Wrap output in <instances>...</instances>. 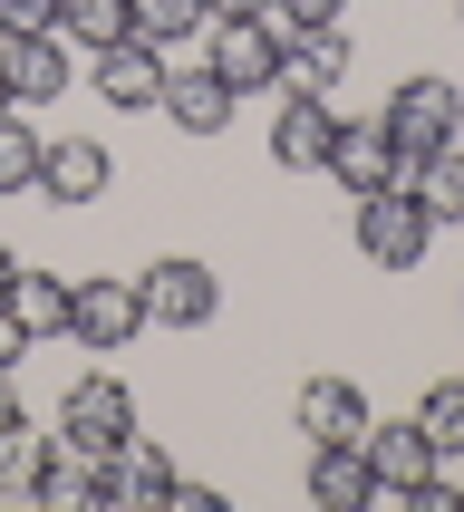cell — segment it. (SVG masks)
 Returning a JSON list of instances; mask_svg holds the SVG:
<instances>
[{
    "instance_id": "1",
    "label": "cell",
    "mask_w": 464,
    "mask_h": 512,
    "mask_svg": "<svg viewBox=\"0 0 464 512\" xmlns=\"http://www.w3.org/2000/svg\"><path fill=\"white\" fill-rule=\"evenodd\" d=\"M387 136H397V155L416 165V155H445V145H464V87L435 78V68H416V78L387 87Z\"/></svg>"
},
{
    "instance_id": "2",
    "label": "cell",
    "mask_w": 464,
    "mask_h": 512,
    "mask_svg": "<svg viewBox=\"0 0 464 512\" xmlns=\"http://www.w3.org/2000/svg\"><path fill=\"white\" fill-rule=\"evenodd\" d=\"M136 290H145V329H213V310H223V271L194 261V252L145 261Z\"/></svg>"
},
{
    "instance_id": "3",
    "label": "cell",
    "mask_w": 464,
    "mask_h": 512,
    "mask_svg": "<svg viewBox=\"0 0 464 512\" xmlns=\"http://www.w3.org/2000/svg\"><path fill=\"white\" fill-rule=\"evenodd\" d=\"M0 78H10V107H58L78 87V39H58V29H0Z\"/></svg>"
},
{
    "instance_id": "4",
    "label": "cell",
    "mask_w": 464,
    "mask_h": 512,
    "mask_svg": "<svg viewBox=\"0 0 464 512\" xmlns=\"http://www.w3.org/2000/svg\"><path fill=\"white\" fill-rule=\"evenodd\" d=\"M358 252H368L377 271H416V261L435 252L426 203L406 194V184H387V194H358Z\"/></svg>"
},
{
    "instance_id": "5",
    "label": "cell",
    "mask_w": 464,
    "mask_h": 512,
    "mask_svg": "<svg viewBox=\"0 0 464 512\" xmlns=\"http://www.w3.org/2000/svg\"><path fill=\"white\" fill-rule=\"evenodd\" d=\"M358 455H368V474H377V512H397L406 484H426L435 464H445V455L426 445V426H416V416H387V426L368 416V426H358Z\"/></svg>"
},
{
    "instance_id": "6",
    "label": "cell",
    "mask_w": 464,
    "mask_h": 512,
    "mask_svg": "<svg viewBox=\"0 0 464 512\" xmlns=\"http://www.w3.org/2000/svg\"><path fill=\"white\" fill-rule=\"evenodd\" d=\"M116 435H136V397H126L116 377H78V387L58 397V445H78V455L107 464Z\"/></svg>"
},
{
    "instance_id": "7",
    "label": "cell",
    "mask_w": 464,
    "mask_h": 512,
    "mask_svg": "<svg viewBox=\"0 0 464 512\" xmlns=\"http://www.w3.org/2000/svg\"><path fill=\"white\" fill-rule=\"evenodd\" d=\"M319 174H339L348 203L406 184V155H397V136H387V116H339V136H329V165H319Z\"/></svg>"
},
{
    "instance_id": "8",
    "label": "cell",
    "mask_w": 464,
    "mask_h": 512,
    "mask_svg": "<svg viewBox=\"0 0 464 512\" xmlns=\"http://www.w3.org/2000/svg\"><path fill=\"white\" fill-rule=\"evenodd\" d=\"M165 68H174V58L155 49V39H116V49H87V87H97L116 116H145V107H155V97H165Z\"/></svg>"
},
{
    "instance_id": "9",
    "label": "cell",
    "mask_w": 464,
    "mask_h": 512,
    "mask_svg": "<svg viewBox=\"0 0 464 512\" xmlns=\"http://www.w3.org/2000/svg\"><path fill=\"white\" fill-rule=\"evenodd\" d=\"M68 339L78 348H126V339H145V290L136 281H78L68 290Z\"/></svg>"
},
{
    "instance_id": "10",
    "label": "cell",
    "mask_w": 464,
    "mask_h": 512,
    "mask_svg": "<svg viewBox=\"0 0 464 512\" xmlns=\"http://www.w3.org/2000/svg\"><path fill=\"white\" fill-rule=\"evenodd\" d=\"M203 68H213L232 97H271V87H281V39L261 20H213V58H203Z\"/></svg>"
},
{
    "instance_id": "11",
    "label": "cell",
    "mask_w": 464,
    "mask_h": 512,
    "mask_svg": "<svg viewBox=\"0 0 464 512\" xmlns=\"http://www.w3.org/2000/svg\"><path fill=\"white\" fill-rule=\"evenodd\" d=\"M116 184V155L97 136H49V155H39V203H68V213H78V203H97Z\"/></svg>"
},
{
    "instance_id": "12",
    "label": "cell",
    "mask_w": 464,
    "mask_h": 512,
    "mask_svg": "<svg viewBox=\"0 0 464 512\" xmlns=\"http://www.w3.org/2000/svg\"><path fill=\"white\" fill-rule=\"evenodd\" d=\"M174 493V455L155 445V435H116L107 455V512H155Z\"/></svg>"
},
{
    "instance_id": "13",
    "label": "cell",
    "mask_w": 464,
    "mask_h": 512,
    "mask_svg": "<svg viewBox=\"0 0 464 512\" xmlns=\"http://www.w3.org/2000/svg\"><path fill=\"white\" fill-rule=\"evenodd\" d=\"M329 136H339V107H329V97H290V87H281V116H271V165L319 174V165H329Z\"/></svg>"
},
{
    "instance_id": "14",
    "label": "cell",
    "mask_w": 464,
    "mask_h": 512,
    "mask_svg": "<svg viewBox=\"0 0 464 512\" xmlns=\"http://www.w3.org/2000/svg\"><path fill=\"white\" fill-rule=\"evenodd\" d=\"M348 58H358V49H348V29H339V20L290 29V39H281V87H290V97H329V87L348 78Z\"/></svg>"
},
{
    "instance_id": "15",
    "label": "cell",
    "mask_w": 464,
    "mask_h": 512,
    "mask_svg": "<svg viewBox=\"0 0 464 512\" xmlns=\"http://www.w3.org/2000/svg\"><path fill=\"white\" fill-rule=\"evenodd\" d=\"M39 512H107V464L78 455V445H58L49 435V464H39V484H29Z\"/></svg>"
},
{
    "instance_id": "16",
    "label": "cell",
    "mask_w": 464,
    "mask_h": 512,
    "mask_svg": "<svg viewBox=\"0 0 464 512\" xmlns=\"http://www.w3.org/2000/svg\"><path fill=\"white\" fill-rule=\"evenodd\" d=\"M155 107H165V126H184V136H223L242 97H232L213 68H165V97H155Z\"/></svg>"
},
{
    "instance_id": "17",
    "label": "cell",
    "mask_w": 464,
    "mask_h": 512,
    "mask_svg": "<svg viewBox=\"0 0 464 512\" xmlns=\"http://www.w3.org/2000/svg\"><path fill=\"white\" fill-rule=\"evenodd\" d=\"M290 426L310 435V445H358V426H368V397H358L348 377H310V387H300V406H290Z\"/></svg>"
},
{
    "instance_id": "18",
    "label": "cell",
    "mask_w": 464,
    "mask_h": 512,
    "mask_svg": "<svg viewBox=\"0 0 464 512\" xmlns=\"http://www.w3.org/2000/svg\"><path fill=\"white\" fill-rule=\"evenodd\" d=\"M310 503L319 512H377V474L358 445H310Z\"/></svg>"
},
{
    "instance_id": "19",
    "label": "cell",
    "mask_w": 464,
    "mask_h": 512,
    "mask_svg": "<svg viewBox=\"0 0 464 512\" xmlns=\"http://www.w3.org/2000/svg\"><path fill=\"white\" fill-rule=\"evenodd\" d=\"M68 290H78L68 271H29V261H20L0 300H10V319H20L29 339H68Z\"/></svg>"
},
{
    "instance_id": "20",
    "label": "cell",
    "mask_w": 464,
    "mask_h": 512,
    "mask_svg": "<svg viewBox=\"0 0 464 512\" xmlns=\"http://www.w3.org/2000/svg\"><path fill=\"white\" fill-rule=\"evenodd\" d=\"M406 194L426 203V223H435V232H455V223H464V145H445V155H416V165H406Z\"/></svg>"
},
{
    "instance_id": "21",
    "label": "cell",
    "mask_w": 464,
    "mask_h": 512,
    "mask_svg": "<svg viewBox=\"0 0 464 512\" xmlns=\"http://www.w3.org/2000/svg\"><path fill=\"white\" fill-rule=\"evenodd\" d=\"M58 39L116 49V39H136V0H58Z\"/></svg>"
},
{
    "instance_id": "22",
    "label": "cell",
    "mask_w": 464,
    "mask_h": 512,
    "mask_svg": "<svg viewBox=\"0 0 464 512\" xmlns=\"http://www.w3.org/2000/svg\"><path fill=\"white\" fill-rule=\"evenodd\" d=\"M39 155H49V136L10 107V116H0V203H10V194H39Z\"/></svg>"
},
{
    "instance_id": "23",
    "label": "cell",
    "mask_w": 464,
    "mask_h": 512,
    "mask_svg": "<svg viewBox=\"0 0 464 512\" xmlns=\"http://www.w3.org/2000/svg\"><path fill=\"white\" fill-rule=\"evenodd\" d=\"M203 29H213L203 0H136V39H155V49H184V39H203Z\"/></svg>"
},
{
    "instance_id": "24",
    "label": "cell",
    "mask_w": 464,
    "mask_h": 512,
    "mask_svg": "<svg viewBox=\"0 0 464 512\" xmlns=\"http://www.w3.org/2000/svg\"><path fill=\"white\" fill-rule=\"evenodd\" d=\"M416 426H426V445L445 464L464 455V377H445V387H426V406H416Z\"/></svg>"
},
{
    "instance_id": "25",
    "label": "cell",
    "mask_w": 464,
    "mask_h": 512,
    "mask_svg": "<svg viewBox=\"0 0 464 512\" xmlns=\"http://www.w3.org/2000/svg\"><path fill=\"white\" fill-rule=\"evenodd\" d=\"M39 464H49V435H39V426L0 435V503H29V484H39Z\"/></svg>"
},
{
    "instance_id": "26",
    "label": "cell",
    "mask_w": 464,
    "mask_h": 512,
    "mask_svg": "<svg viewBox=\"0 0 464 512\" xmlns=\"http://www.w3.org/2000/svg\"><path fill=\"white\" fill-rule=\"evenodd\" d=\"M0 29H58V0H0Z\"/></svg>"
},
{
    "instance_id": "27",
    "label": "cell",
    "mask_w": 464,
    "mask_h": 512,
    "mask_svg": "<svg viewBox=\"0 0 464 512\" xmlns=\"http://www.w3.org/2000/svg\"><path fill=\"white\" fill-rule=\"evenodd\" d=\"M165 503H174V512H223V493H213V484H184V474H174V493H165Z\"/></svg>"
},
{
    "instance_id": "28",
    "label": "cell",
    "mask_w": 464,
    "mask_h": 512,
    "mask_svg": "<svg viewBox=\"0 0 464 512\" xmlns=\"http://www.w3.org/2000/svg\"><path fill=\"white\" fill-rule=\"evenodd\" d=\"M20 348H29V329H20V319H10V300H0V377L20 368Z\"/></svg>"
},
{
    "instance_id": "29",
    "label": "cell",
    "mask_w": 464,
    "mask_h": 512,
    "mask_svg": "<svg viewBox=\"0 0 464 512\" xmlns=\"http://www.w3.org/2000/svg\"><path fill=\"white\" fill-rule=\"evenodd\" d=\"M271 10H290V20H300V29H319V20H339L348 0H271Z\"/></svg>"
},
{
    "instance_id": "30",
    "label": "cell",
    "mask_w": 464,
    "mask_h": 512,
    "mask_svg": "<svg viewBox=\"0 0 464 512\" xmlns=\"http://www.w3.org/2000/svg\"><path fill=\"white\" fill-rule=\"evenodd\" d=\"M203 10H213V20H261L271 0H203Z\"/></svg>"
},
{
    "instance_id": "31",
    "label": "cell",
    "mask_w": 464,
    "mask_h": 512,
    "mask_svg": "<svg viewBox=\"0 0 464 512\" xmlns=\"http://www.w3.org/2000/svg\"><path fill=\"white\" fill-rule=\"evenodd\" d=\"M29 416H20V397H10V377H0V435H20Z\"/></svg>"
},
{
    "instance_id": "32",
    "label": "cell",
    "mask_w": 464,
    "mask_h": 512,
    "mask_svg": "<svg viewBox=\"0 0 464 512\" xmlns=\"http://www.w3.org/2000/svg\"><path fill=\"white\" fill-rule=\"evenodd\" d=\"M10 271H20V261H10V252H0V290H10Z\"/></svg>"
},
{
    "instance_id": "33",
    "label": "cell",
    "mask_w": 464,
    "mask_h": 512,
    "mask_svg": "<svg viewBox=\"0 0 464 512\" xmlns=\"http://www.w3.org/2000/svg\"><path fill=\"white\" fill-rule=\"evenodd\" d=\"M0 116H10V78H0Z\"/></svg>"
},
{
    "instance_id": "34",
    "label": "cell",
    "mask_w": 464,
    "mask_h": 512,
    "mask_svg": "<svg viewBox=\"0 0 464 512\" xmlns=\"http://www.w3.org/2000/svg\"><path fill=\"white\" fill-rule=\"evenodd\" d=\"M455 20H464V0H455Z\"/></svg>"
}]
</instances>
